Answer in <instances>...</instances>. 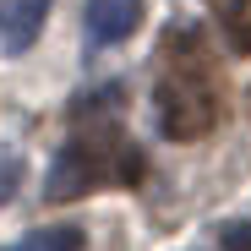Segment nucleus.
<instances>
[{"mask_svg":"<svg viewBox=\"0 0 251 251\" xmlns=\"http://www.w3.org/2000/svg\"><path fill=\"white\" fill-rule=\"evenodd\" d=\"M137 22H142V0H88V44L93 50L131 38Z\"/></svg>","mask_w":251,"mask_h":251,"instance_id":"nucleus-4","label":"nucleus"},{"mask_svg":"<svg viewBox=\"0 0 251 251\" xmlns=\"http://www.w3.org/2000/svg\"><path fill=\"white\" fill-rule=\"evenodd\" d=\"M213 6H219V17L229 27V44L240 55H251V0H213Z\"/></svg>","mask_w":251,"mask_h":251,"instance_id":"nucleus-6","label":"nucleus"},{"mask_svg":"<svg viewBox=\"0 0 251 251\" xmlns=\"http://www.w3.org/2000/svg\"><path fill=\"white\" fill-rule=\"evenodd\" d=\"M55 0H0V55H22L50 22Z\"/></svg>","mask_w":251,"mask_h":251,"instance_id":"nucleus-3","label":"nucleus"},{"mask_svg":"<svg viewBox=\"0 0 251 251\" xmlns=\"http://www.w3.org/2000/svg\"><path fill=\"white\" fill-rule=\"evenodd\" d=\"M6 251H82V229L76 224H44V229H27L22 240H11Z\"/></svg>","mask_w":251,"mask_h":251,"instance_id":"nucleus-5","label":"nucleus"},{"mask_svg":"<svg viewBox=\"0 0 251 251\" xmlns=\"http://www.w3.org/2000/svg\"><path fill=\"white\" fill-rule=\"evenodd\" d=\"M17 180H22V170H17V158H0V202H11Z\"/></svg>","mask_w":251,"mask_h":251,"instance_id":"nucleus-8","label":"nucleus"},{"mask_svg":"<svg viewBox=\"0 0 251 251\" xmlns=\"http://www.w3.org/2000/svg\"><path fill=\"white\" fill-rule=\"evenodd\" d=\"M219 251H251V224H224L219 229Z\"/></svg>","mask_w":251,"mask_h":251,"instance_id":"nucleus-7","label":"nucleus"},{"mask_svg":"<svg viewBox=\"0 0 251 251\" xmlns=\"http://www.w3.org/2000/svg\"><path fill=\"white\" fill-rule=\"evenodd\" d=\"M153 109L158 131L170 142H197L224 120V76L202 27H170L158 44V76H153Z\"/></svg>","mask_w":251,"mask_h":251,"instance_id":"nucleus-1","label":"nucleus"},{"mask_svg":"<svg viewBox=\"0 0 251 251\" xmlns=\"http://www.w3.org/2000/svg\"><path fill=\"white\" fill-rule=\"evenodd\" d=\"M137 180H142V148L126 137L115 120H82L76 137L50 164L44 197L50 202H76V197H88V191L137 186Z\"/></svg>","mask_w":251,"mask_h":251,"instance_id":"nucleus-2","label":"nucleus"}]
</instances>
